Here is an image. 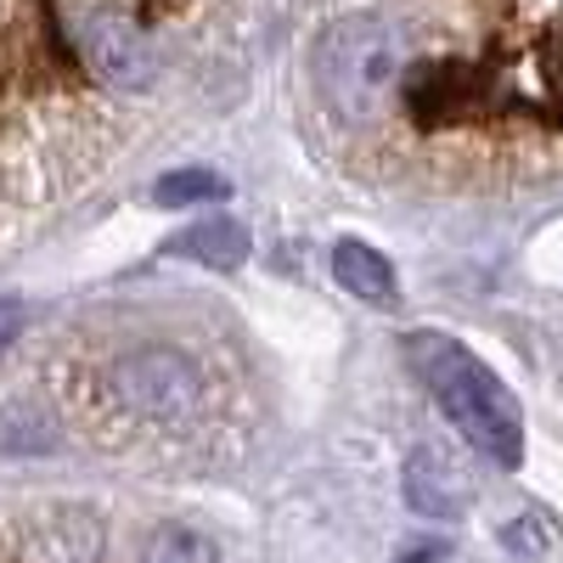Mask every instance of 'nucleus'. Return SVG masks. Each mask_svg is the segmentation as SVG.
<instances>
[{
    "mask_svg": "<svg viewBox=\"0 0 563 563\" xmlns=\"http://www.w3.org/2000/svg\"><path fill=\"white\" fill-rule=\"evenodd\" d=\"M411 366L422 389L434 395V406L445 411L451 429L474 445L479 456H490L496 467H519L525 462V417L519 400L507 395V384L496 372L445 333H411L406 339Z\"/></svg>",
    "mask_w": 563,
    "mask_h": 563,
    "instance_id": "f257e3e1",
    "label": "nucleus"
},
{
    "mask_svg": "<svg viewBox=\"0 0 563 563\" xmlns=\"http://www.w3.org/2000/svg\"><path fill=\"white\" fill-rule=\"evenodd\" d=\"M400 74V40L384 18L372 12H350L316 45V79L321 97L344 124H372L384 108V97L395 90Z\"/></svg>",
    "mask_w": 563,
    "mask_h": 563,
    "instance_id": "f03ea898",
    "label": "nucleus"
},
{
    "mask_svg": "<svg viewBox=\"0 0 563 563\" xmlns=\"http://www.w3.org/2000/svg\"><path fill=\"white\" fill-rule=\"evenodd\" d=\"M108 384H113V395H119L124 411L153 417V422L186 417V411L198 406V395H203L198 366L186 361L180 350H135V355H124L108 372Z\"/></svg>",
    "mask_w": 563,
    "mask_h": 563,
    "instance_id": "7ed1b4c3",
    "label": "nucleus"
},
{
    "mask_svg": "<svg viewBox=\"0 0 563 563\" xmlns=\"http://www.w3.org/2000/svg\"><path fill=\"white\" fill-rule=\"evenodd\" d=\"M79 52L97 68V79H108L113 90H147L158 79V52H153L147 29L113 7H90L79 18Z\"/></svg>",
    "mask_w": 563,
    "mask_h": 563,
    "instance_id": "20e7f679",
    "label": "nucleus"
},
{
    "mask_svg": "<svg viewBox=\"0 0 563 563\" xmlns=\"http://www.w3.org/2000/svg\"><path fill=\"white\" fill-rule=\"evenodd\" d=\"M467 474L445 445H417L406 456V507L422 519H462L467 512Z\"/></svg>",
    "mask_w": 563,
    "mask_h": 563,
    "instance_id": "39448f33",
    "label": "nucleus"
},
{
    "mask_svg": "<svg viewBox=\"0 0 563 563\" xmlns=\"http://www.w3.org/2000/svg\"><path fill=\"white\" fill-rule=\"evenodd\" d=\"M169 254L192 260V265H209V271H238L249 254H254V238L243 220L231 214H203L180 231V238H169Z\"/></svg>",
    "mask_w": 563,
    "mask_h": 563,
    "instance_id": "423d86ee",
    "label": "nucleus"
},
{
    "mask_svg": "<svg viewBox=\"0 0 563 563\" xmlns=\"http://www.w3.org/2000/svg\"><path fill=\"white\" fill-rule=\"evenodd\" d=\"M333 276H339V288H350L355 299L366 305H389L395 299V265L378 254V249H366L355 238H344L333 249Z\"/></svg>",
    "mask_w": 563,
    "mask_h": 563,
    "instance_id": "0eeeda50",
    "label": "nucleus"
},
{
    "mask_svg": "<svg viewBox=\"0 0 563 563\" xmlns=\"http://www.w3.org/2000/svg\"><path fill=\"white\" fill-rule=\"evenodd\" d=\"M231 192V186L214 175V169H169L158 186H153V198L164 209H192V203H220Z\"/></svg>",
    "mask_w": 563,
    "mask_h": 563,
    "instance_id": "6e6552de",
    "label": "nucleus"
},
{
    "mask_svg": "<svg viewBox=\"0 0 563 563\" xmlns=\"http://www.w3.org/2000/svg\"><path fill=\"white\" fill-rule=\"evenodd\" d=\"M147 563H220V558L198 530H158L147 547Z\"/></svg>",
    "mask_w": 563,
    "mask_h": 563,
    "instance_id": "1a4fd4ad",
    "label": "nucleus"
},
{
    "mask_svg": "<svg viewBox=\"0 0 563 563\" xmlns=\"http://www.w3.org/2000/svg\"><path fill=\"white\" fill-rule=\"evenodd\" d=\"M18 333H23V305L18 299H0V350H12Z\"/></svg>",
    "mask_w": 563,
    "mask_h": 563,
    "instance_id": "9d476101",
    "label": "nucleus"
},
{
    "mask_svg": "<svg viewBox=\"0 0 563 563\" xmlns=\"http://www.w3.org/2000/svg\"><path fill=\"white\" fill-rule=\"evenodd\" d=\"M440 552H445V547H440V541H429V547H422V552H406V558H400V563H434V558H440Z\"/></svg>",
    "mask_w": 563,
    "mask_h": 563,
    "instance_id": "9b49d317",
    "label": "nucleus"
}]
</instances>
